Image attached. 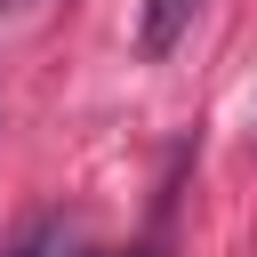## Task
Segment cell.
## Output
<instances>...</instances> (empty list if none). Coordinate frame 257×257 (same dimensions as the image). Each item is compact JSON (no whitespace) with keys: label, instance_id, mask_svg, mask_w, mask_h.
<instances>
[{"label":"cell","instance_id":"1","mask_svg":"<svg viewBox=\"0 0 257 257\" xmlns=\"http://www.w3.org/2000/svg\"><path fill=\"white\" fill-rule=\"evenodd\" d=\"M193 16H201V0H145V8H137V56H145V64L177 56V40L193 32Z\"/></svg>","mask_w":257,"mask_h":257},{"label":"cell","instance_id":"2","mask_svg":"<svg viewBox=\"0 0 257 257\" xmlns=\"http://www.w3.org/2000/svg\"><path fill=\"white\" fill-rule=\"evenodd\" d=\"M48 249H56V225H48V217H40V225H32V233H24V241H16V249H8V257H48Z\"/></svg>","mask_w":257,"mask_h":257},{"label":"cell","instance_id":"3","mask_svg":"<svg viewBox=\"0 0 257 257\" xmlns=\"http://www.w3.org/2000/svg\"><path fill=\"white\" fill-rule=\"evenodd\" d=\"M128 257H161V249H128Z\"/></svg>","mask_w":257,"mask_h":257}]
</instances>
